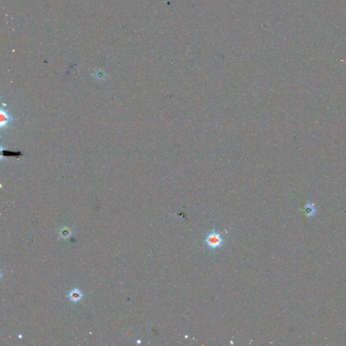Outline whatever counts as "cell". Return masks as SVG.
<instances>
[{
	"label": "cell",
	"instance_id": "3",
	"mask_svg": "<svg viewBox=\"0 0 346 346\" xmlns=\"http://www.w3.org/2000/svg\"><path fill=\"white\" fill-rule=\"evenodd\" d=\"M83 297V295L80 291L78 289H74L71 291L69 295L70 300L73 301H77L80 300Z\"/></svg>",
	"mask_w": 346,
	"mask_h": 346
},
{
	"label": "cell",
	"instance_id": "4",
	"mask_svg": "<svg viewBox=\"0 0 346 346\" xmlns=\"http://www.w3.org/2000/svg\"><path fill=\"white\" fill-rule=\"evenodd\" d=\"M315 212H316V210H315L313 205L308 204L305 207V212H306V214L308 217H312L314 216Z\"/></svg>",
	"mask_w": 346,
	"mask_h": 346
},
{
	"label": "cell",
	"instance_id": "2",
	"mask_svg": "<svg viewBox=\"0 0 346 346\" xmlns=\"http://www.w3.org/2000/svg\"><path fill=\"white\" fill-rule=\"evenodd\" d=\"M12 120L11 116L9 114V113L7 112V110H3L2 108L1 110V122H0V126L1 128H6L8 127L10 122Z\"/></svg>",
	"mask_w": 346,
	"mask_h": 346
},
{
	"label": "cell",
	"instance_id": "1",
	"mask_svg": "<svg viewBox=\"0 0 346 346\" xmlns=\"http://www.w3.org/2000/svg\"><path fill=\"white\" fill-rule=\"evenodd\" d=\"M225 242V239L222 234L216 229H212L207 233L204 239L206 246L213 253L218 252L219 250L222 249Z\"/></svg>",
	"mask_w": 346,
	"mask_h": 346
}]
</instances>
